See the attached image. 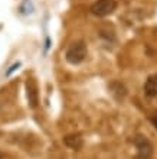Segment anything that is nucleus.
I'll list each match as a JSON object with an SVG mask.
<instances>
[{
    "label": "nucleus",
    "mask_w": 157,
    "mask_h": 159,
    "mask_svg": "<svg viewBox=\"0 0 157 159\" xmlns=\"http://www.w3.org/2000/svg\"><path fill=\"white\" fill-rule=\"evenodd\" d=\"M88 48L87 43L84 41H76L74 43H71L69 48L65 52V59L72 65H78L87 58Z\"/></svg>",
    "instance_id": "nucleus-1"
},
{
    "label": "nucleus",
    "mask_w": 157,
    "mask_h": 159,
    "mask_svg": "<svg viewBox=\"0 0 157 159\" xmlns=\"http://www.w3.org/2000/svg\"><path fill=\"white\" fill-rule=\"evenodd\" d=\"M116 9H117V2L116 0H97L95 3L91 4L89 12H91L94 16L104 17V16L111 15Z\"/></svg>",
    "instance_id": "nucleus-2"
},
{
    "label": "nucleus",
    "mask_w": 157,
    "mask_h": 159,
    "mask_svg": "<svg viewBox=\"0 0 157 159\" xmlns=\"http://www.w3.org/2000/svg\"><path fill=\"white\" fill-rule=\"evenodd\" d=\"M134 146L137 149V158L138 159H149L153 155V145L143 134H137L134 138Z\"/></svg>",
    "instance_id": "nucleus-3"
},
{
    "label": "nucleus",
    "mask_w": 157,
    "mask_h": 159,
    "mask_svg": "<svg viewBox=\"0 0 157 159\" xmlns=\"http://www.w3.org/2000/svg\"><path fill=\"white\" fill-rule=\"evenodd\" d=\"M26 96H28V101L32 109H35L39 103V94H37V84L33 78L26 80Z\"/></svg>",
    "instance_id": "nucleus-4"
},
{
    "label": "nucleus",
    "mask_w": 157,
    "mask_h": 159,
    "mask_svg": "<svg viewBox=\"0 0 157 159\" xmlns=\"http://www.w3.org/2000/svg\"><path fill=\"white\" fill-rule=\"evenodd\" d=\"M144 93L146 96L150 97V98L157 97V74H153V75H150L149 78L146 80Z\"/></svg>",
    "instance_id": "nucleus-5"
},
{
    "label": "nucleus",
    "mask_w": 157,
    "mask_h": 159,
    "mask_svg": "<svg viewBox=\"0 0 157 159\" xmlns=\"http://www.w3.org/2000/svg\"><path fill=\"white\" fill-rule=\"evenodd\" d=\"M63 143H65L69 149L78 151V149H81V148H82L84 140H82V138H81L79 134H68V136H65V138H63Z\"/></svg>",
    "instance_id": "nucleus-6"
},
{
    "label": "nucleus",
    "mask_w": 157,
    "mask_h": 159,
    "mask_svg": "<svg viewBox=\"0 0 157 159\" xmlns=\"http://www.w3.org/2000/svg\"><path fill=\"white\" fill-rule=\"evenodd\" d=\"M19 67H20V62H16V64H13L12 67L9 68V71H6V77H9V75H10V74H12L13 71H16V70H17V68H19Z\"/></svg>",
    "instance_id": "nucleus-7"
},
{
    "label": "nucleus",
    "mask_w": 157,
    "mask_h": 159,
    "mask_svg": "<svg viewBox=\"0 0 157 159\" xmlns=\"http://www.w3.org/2000/svg\"><path fill=\"white\" fill-rule=\"evenodd\" d=\"M150 121H151V125H153L154 127H156V129H157V113H154L153 116L150 117Z\"/></svg>",
    "instance_id": "nucleus-8"
},
{
    "label": "nucleus",
    "mask_w": 157,
    "mask_h": 159,
    "mask_svg": "<svg viewBox=\"0 0 157 159\" xmlns=\"http://www.w3.org/2000/svg\"><path fill=\"white\" fill-rule=\"evenodd\" d=\"M0 159H2V155H0Z\"/></svg>",
    "instance_id": "nucleus-9"
}]
</instances>
